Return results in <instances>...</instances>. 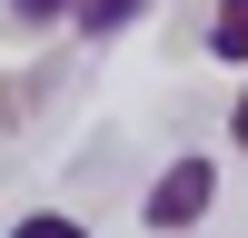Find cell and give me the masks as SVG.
I'll use <instances>...</instances> for the list:
<instances>
[{
    "label": "cell",
    "mask_w": 248,
    "mask_h": 238,
    "mask_svg": "<svg viewBox=\"0 0 248 238\" xmlns=\"http://www.w3.org/2000/svg\"><path fill=\"white\" fill-rule=\"evenodd\" d=\"M209 208H218V169H209V159H169V169H159V189H149V208H139V218L179 238V228H199Z\"/></svg>",
    "instance_id": "cell-1"
},
{
    "label": "cell",
    "mask_w": 248,
    "mask_h": 238,
    "mask_svg": "<svg viewBox=\"0 0 248 238\" xmlns=\"http://www.w3.org/2000/svg\"><path fill=\"white\" fill-rule=\"evenodd\" d=\"M139 10H149V0H70V20H79L90 40H109V30H129Z\"/></svg>",
    "instance_id": "cell-2"
},
{
    "label": "cell",
    "mask_w": 248,
    "mask_h": 238,
    "mask_svg": "<svg viewBox=\"0 0 248 238\" xmlns=\"http://www.w3.org/2000/svg\"><path fill=\"white\" fill-rule=\"evenodd\" d=\"M209 50L218 60H248V0H218L209 10Z\"/></svg>",
    "instance_id": "cell-3"
},
{
    "label": "cell",
    "mask_w": 248,
    "mask_h": 238,
    "mask_svg": "<svg viewBox=\"0 0 248 238\" xmlns=\"http://www.w3.org/2000/svg\"><path fill=\"white\" fill-rule=\"evenodd\" d=\"M10 238H90V228H79V218H60V208H40V218H20Z\"/></svg>",
    "instance_id": "cell-4"
},
{
    "label": "cell",
    "mask_w": 248,
    "mask_h": 238,
    "mask_svg": "<svg viewBox=\"0 0 248 238\" xmlns=\"http://www.w3.org/2000/svg\"><path fill=\"white\" fill-rule=\"evenodd\" d=\"M10 10H20V20H50V10H70V0H10Z\"/></svg>",
    "instance_id": "cell-5"
},
{
    "label": "cell",
    "mask_w": 248,
    "mask_h": 238,
    "mask_svg": "<svg viewBox=\"0 0 248 238\" xmlns=\"http://www.w3.org/2000/svg\"><path fill=\"white\" fill-rule=\"evenodd\" d=\"M229 129H238V149H248V89H238V109H229Z\"/></svg>",
    "instance_id": "cell-6"
}]
</instances>
